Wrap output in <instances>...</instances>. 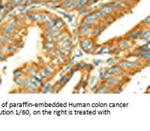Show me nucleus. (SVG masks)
Segmentation results:
<instances>
[{
    "mask_svg": "<svg viewBox=\"0 0 150 131\" xmlns=\"http://www.w3.org/2000/svg\"><path fill=\"white\" fill-rule=\"evenodd\" d=\"M120 68H122L124 70H128V71H130V70H137L136 68L135 67L134 63L131 62L129 61H126V60H121L119 61L118 65Z\"/></svg>",
    "mask_w": 150,
    "mask_h": 131,
    "instance_id": "1",
    "label": "nucleus"
},
{
    "mask_svg": "<svg viewBox=\"0 0 150 131\" xmlns=\"http://www.w3.org/2000/svg\"><path fill=\"white\" fill-rule=\"evenodd\" d=\"M106 72L112 76H121L125 73V70L119 65H115V66H112L108 68Z\"/></svg>",
    "mask_w": 150,
    "mask_h": 131,
    "instance_id": "2",
    "label": "nucleus"
},
{
    "mask_svg": "<svg viewBox=\"0 0 150 131\" xmlns=\"http://www.w3.org/2000/svg\"><path fill=\"white\" fill-rule=\"evenodd\" d=\"M26 75V73L23 72V70L19 68V69H17L14 71V78H22V77H24V76Z\"/></svg>",
    "mask_w": 150,
    "mask_h": 131,
    "instance_id": "3",
    "label": "nucleus"
},
{
    "mask_svg": "<svg viewBox=\"0 0 150 131\" xmlns=\"http://www.w3.org/2000/svg\"><path fill=\"white\" fill-rule=\"evenodd\" d=\"M7 48H8V53H10L11 55H14V53H15V52H17V50H18L17 47L14 45L8 46Z\"/></svg>",
    "mask_w": 150,
    "mask_h": 131,
    "instance_id": "4",
    "label": "nucleus"
},
{
    "mask_svg": "<svg viewBox=\"0 0 150 131\" xmlns=\"http://www.w3.org/2000/svg\"><path fill=\"white\" fill-rule=\"evenodd\" d=\"M8 56L3 53L2 52H0V61H5L7 59Z\"/></svg>",
    "mask_w": 150,
    "mask_h": 131,
    "instance_id": "5",
    "label": "nucleus"
},
{
    "mask_svg": "<svg viewBox=\"0 0 150 131\" xmlns=\"http://www.w3.org/2000/svg\"><path fill=\"white\" fill-rule=\"evenodd\" d=\"M1 83H2V77L0 76V86H1Z\"/></svg>",
    "mask_w": 150,
    "mask_h": 131,
    "instance_id": "6",
    "label": "nucleus"
}]
</instances>
